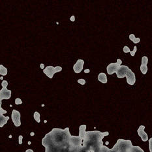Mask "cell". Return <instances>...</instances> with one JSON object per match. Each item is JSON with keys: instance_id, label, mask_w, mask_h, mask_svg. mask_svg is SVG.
I'll return each mask as SVG.
<instances>
[{"instance_id": "cell-23", "label": "cell", "mask_w": 152, "mask_h": 152, "mask_svg": "<svg viewBox=\"0 0 152 152\" xmlns=\"http://www.w3.org/2000/svg\"><path fill=\"white\" fill-rule=\"evenodd\" d=\"M78 82L81 85H84L86 84V80L84 79H78Z\"/></svg>"}, {"instance_id": "cell-22", "label": "cell", "mask_w": 152, "mask_h": 152, "mask_svg": "<svg viewBox=\"0 0 152 152\" xmlns=\"http://www.w3.org/2000/svg\"><path fill=\"white\" fill-rule=\"evenodd\" d=\"M123 50H124V52H125V53H129V52H131L129 48V47H128V46H124V49H123Z\"/></svg>"}, {"instance_id": "cell-13", "label": "cell", "mask_w": 152, "mask_h": 152, "mask_svg": "<svg viewBox=\"0 0 152 152\" xmlns=\"http://www.w3.org/2000/svg\"><path fill=\"white\" fill-rule=\"evenodd\" d=\"M7 74V69L3 65H0V75L2 76H5Z\"/></svg>"}, {"instance_id": "cell-27", "label": "cell", "mask_w": 152, "mask_h": 152, "mask_svg": "<svg viewBox=\"0 0 152 152\" xmlns=\"http://www.w3.org/2000/svg\"><path fill=\"white\" fill-rule=\"evenodd\" d=\"M70 20H71V21H72V22H74L75 20V16H72L71 17V18H70Z\"/></svg>"}, {"instance_id": "cell-9", "label": "cell", "mask_w": 152, "mask_h": 152, "mask_svg": "<svg viewBox=\"0 0 152 152\" xmlns=\"http://www.w3.org/2000/svg\"><path fill=\"white\" fill-rule=\"evenodd\" d=\"M126 78H127V84L131 85V86L134 85L136 82V76H135V74L131 70H130L129 72L128 73L127 75L126 76Z\"/></svg>"}, {"instance_id": "cell-30", "label": "cell", "mask_w": 152, "mask_h": 152, "mask_svg": "<svg viewBox=\"0 0 152 152\" xmlns=\"http://www.w3.org/2000/svg\"><path fill=\"white\" fill-rule=\"evenodd\" d=\"M84 72H85L86 73H90V70H89V69H86V70L84 71Z\"/></svg>"}, {"instance_id": "cell-24", "label": "cell", "mask_w": 152, "mask_h": 152, "mask_svg": "<svg viewBox=\"0 0 152 152\" xmlns=\"http://www.w3.org/2000/svg\"><path fill=\"white\" fill-rule=\"evenodd\" d=\"M22 140H23V136L22 135H20L18 137V142H19V144H22Z\"/></svg>"}, {"instance_id": "cell-8", "label": "cell", "mask_w": 152, "mask_h": 152, "mask_svg": "<svg viewBox=\"0 0 152 152\" xmlns=\"http://www.w3.org/2000/svg\"><path fill=\"white\" fill-rule=\"evenodd\" d=\"M144 129H145V126L140 125L137 130V132L141 138L143 142H146L148 140V136L147 133L144 131Z\"/></svg>"}, {"instance_id": "cell-4", "label": "cell", "mask_w": 152, "mask_h": 152, "mask_svg": "<svg viewBox=\"0 0 152 152\" xmlns=\"http://www.w3.org/2000/svg\"><path fill=\"white\" fill-rule=\"evenodd\" d=\"M11 119L16 127H20L21 125V121H20V113L18 110L14 109L12 111L11 114Z\"/></svg>"}, {"instance_id": "cell-19", "label": "cell", "mask_w": 152, "mask_h": 152, "mask_svg": "<svg viewBox=\"0 0 152 152\" xmlns=\"http://www.w3.org/2000/svg\"><path fill=\"white\" fill-rule=\"evenodd\" d=\"M137 47L136 46H134V50L132 51H131L130 52V54H131V56H134V55H135V53H136V52H137Z\"/></svg>"}, {"instance_id": "cell-3", "label": "cell", "mask_w": 152, "mask_h": 152, "mask_svg": "<svg viewBox=\"0 0 152 152\" xmlns=\"http://www.w3.org/2000/svg\"><path fill=\"white\" fill-rule=\"evenodd\" d=\"M131 69L129 68V67L127 65H120L119 67L116 71L117 77L119 78H123L124 77H126V76L127 75L128 73L129 72Z\"/></svg>"}, {"instance_id": "cell-15", "label": "cell", "mask_w": 152, "mask_h": 152, "mask_svg": "<svg viewBox=\"0 0 152 152\" xmlns=\"http://www.w3.org/2000/svg\"><path fill=\"white\" fill-rule=\"evenodd\" d=\"M148 63V57L147 56H143L142 57V64L141 65L147 66Z\"/></svg>"}, {"instance_id": "cell-12", "label": "cell", "mask_w": 152, "mask_h": 152, "mask_svg": "<svg viewBox=\"0 0 152 152\" xmlns=\"http://www.w3.org/2000/svg\"><path fill=\"white\" fill-rule=\"evenodd\" d=\"M9 119V116H5L3 114H0V127H3L7 124V122Z\"/></svg>"}, {"instance_id": "cell-17", "label": "cell", "mask_w": 152, "mask_h": 152, "mask_svg": "<svg viewBox=\"0 0 152 152\" xmlns=\"http://www.w3.org/2000/svg\"><path fill=\"white\" fill-rule=\"evenodd\" d=\"M140 71L143 75H145L148 72V67L144 65H140Z\"/></svg>"}, {"instance_id": "cell-14", "label": "cell", "mask_w": 152, "mask_h": 152, "mask_svg": "<svg viewBox=\"0 0 152 152\" xmlns=\"http://www.w3.org/2000/svg\"><path fill=\"white\" fill-rule=\"evenodd\" d=\"M33 117L37 123L41 122V114L38 112H35L33 114Z\"/></svg>"}, {"instance_id": "cell-1", "label": "cell", "mask_w": 152, "mask_h": 152, "mask_svg": "<svg viewBox=\"0 0 152 152\" xmlns=\"http://www.w3.org/2000/svg\"><path fill=\"white\" fill-rule=\"evenodd\" d=\"M133 145L129 140L119 139L113 148L117 152H131Z\"/></svg>"}, {"instance_id": "cell-20", "label": "cell", "mask_w": 152, "mask_h": 152, "mask_svg": "<svg viewBox=\"0 0 152 152\" xmlns=\"http://www.w3.org/2000/svg\"><path fill=\"white\" fill-rule=\"evenodd\" d=\"M149 149H150V152H152V137L149 139Z\"/></svg>"}, {"instance_id": "cell-11", "label": "cell", "mask_w": 152, "mask_h": 152, "mask_svg": "<svg viewBox=\"0 0 152 152\" xmlns=\"http://www.w3.org/2000/svg\"><path fill=\"white\" fill-rule=\"evenodd\" d=\"M98 80L101 82L103 84L107 83L108 80H107V76H106V74L104 73H99V75H98Z\"/></svg>"}, {"instance_id": "cell-5", "label": "cell", "mask_w": 152, "mask_h": 152, "mask_svg": "<svg viewBox=\"0 0 152 152\" xmlns=\"http://www.w3.org/2000/svg\"><path fill=\"white\" fill-rule=\"evenodd\" d=\"M121 65L118 63H111L106 67V71L108 75H113L114 73H116L117 69Z\"/></svg>"}, {"instance_id": "cell-6", "label": "cell", "mask_w": 152, "mask_h": 152, "mask_svg": "<svg viewBox=\"0 0 152 152\" xmlns=\"http://www.w3.org/2000/svg\"><path fill=\"white\" fill-rule=\"evenodd\" d=\"M11 97V90H7V88H2L0 90V101L3 99H9Z\"/></svg>"}, {"instance_id": "cell-26", "label": "cell", "mask_w": 152, "mask_h": 152, "mask_svg": "<svg viewBox=\"0 0 152 152\" xmlns=\"http://www.w3.org/2000/svg\"><path fill=\"white\" fill-rule=\"evenodd\" d=\"M140 41V39L138 37V38H136V39L133 41V42H134V44H137V43H139Z\"/></svg>"}, {"instance_id": "cell-29", "label": "cell", "mask_w": 152, "mask_h": 152, "mask_svg": "<svg viewBox=\"0 0 152 152\" xmlns=\"http://www.w3.org/2000/svg\"><path fill=\"white\" fill-rule=\"evenodd\" d=\"M26 152H33V150H31V149H28L26 151Z\"/></svg>"}, {"instance_id": "cell-16", "label": "cell", "mask_w": 152, "mask_h": 152, "mask_svg": "<svg viewBox=\"0 0 152 152\" xmlns=\"http://www.w3.org/2000/svg\"><path fill=\"white\" fill-rule=\"evenodd\" d=\"M131 152H144V151L139 146H134L133 145Z\"/></svg>"}, {"instance_id": "cell-2", "label": "cell", "mask_w": 152, "mask_h": 152, "mask_svg": "<svg viewBox=\"0 0 152 152\" xmlns=\"http://www.w3.org/2000/svg\"><path fill=\"white\" fill-rule=\"evenodd\" d=\"M62 71V67L60 66H57L55 67H54L52 66H47L44 69H43V73L49 78H52L54 76V75L56 73H59Z\"/></svg>"}, {"instance_id": "cell-28", "label": "cell", "mask_w": 152, "mask_h": 152, "mask_svg": "<svg viewBox=\"0 0 152 152\" xmlns=\"http://www.w3.org/2000/svg\"><path fill=\"white\" fill-rule=\"evenodd\" d=\"M44 64H41V65H40V67H41V69H44Z\"/></svg>"}, {"instance_id": "cell-10", "label": "cell", "mask_w": 152, "mask_h": 152, "mask_svg": "<svg viewBox=\"0 0 152 152\" xmlns=\"http://www.w3.org/2000/svg\"><path fill=\"white\" fill-rule=\"evenodd\" d=\"M86 125H80L79 127V136L80 138H81L83 140L85 138L86 134Z\"/></svg>"}, {"instance_id": "cell-7", "label": "cell", "mask_w": 152, "mask_h": 152, "mask_svg": "<svg viewBox=\"0 0 152 152\" xmlns=\"http://www.w3.org/2000/svg\"><path fill=\"white\" fill-rule=\"evenodd\" d=\"M84 65V61L83 60H78L76 63L73 65V70L75 73H81L83 70Z\"/></svg>"}, {"instance_id": "cell-21", "label": "cell", "mask_w": 152, "mask_h": 152, "mask_svg": "<svg viewBox=\"0 0 152 152\" xmlns=\"http://www.w3.org/2000/svg\"><path fill=\"white\" fill-rule=\"evenodd\" d=\"M1 86L3 88H7L8 86V82L7 80H3V82H1Z\"/></svg>"}, {"instance_id": "cell-18", "label": "cell", "mask_w": 152, "mask_h": 152, "mask_svg": "<svg viewBox=\"0 0 152 152\" xmlns=\"http://www.w3.org/2000/svg\"><path fill=\"white\" fill-rule=\"evenodd\" d=\"M14 103H15V104H16V105H19V104H22L23 103H22V101L20 99V98H16V99H15Z\"/></svg>"}, {"instance_id": "cell-31", "label": "cell", "mask_w": 152, "mask_h": 152, "mask_svg": "<svg viewBox=\"0 0 152 152\" xmlns=\"http://www.w3.org/2000/svg\"><path fill=\"white\" fill-rule=\"evenodd\" d=\"M31 136H33V135H34V133H33V132H31Z\"/></svg>"}, {"instance_id": "cell-25", "label": "cell", "mask_w": 152, "mask_h": 152, "mask_svg": "<svg viewBox=\"0 0 152 152\" xmlns=\"http://www.w3.org/2000/svg\"><path fill=\"white\" fill-rule=\"evenodd\" d=\"M135 39H136V37H135V35H134V34H130V35H129V39H130L131 41H132V42H133V41H134Z\"/></svg>"}]
</instances>
